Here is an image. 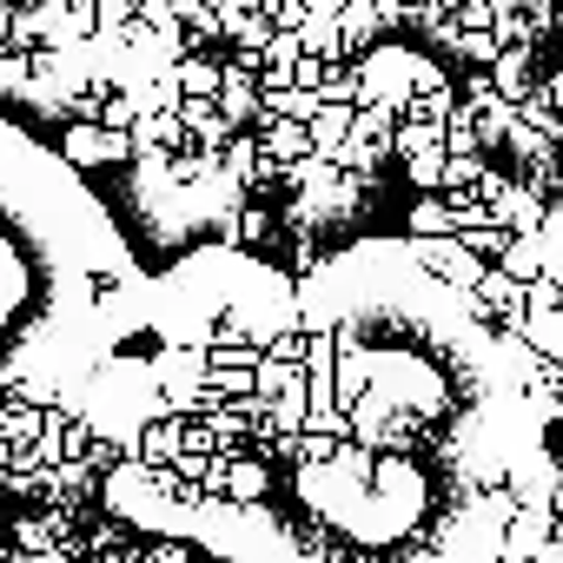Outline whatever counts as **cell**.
<instances>
[{
  "mask_svg": "<svg viewBox=\"0 0 563 563\" xmlns=\"http://www.w3.org/2000/svg\"><path fill=\"white\" fill-rule=\"evenodd\" d=\"M0 477H8V471H0Z\"/></svg>",
  "mask_w": 563,
  "mask_h": 563,
  "instance_id": "obj_8",
  "label": "cell"
},
{
  "mask_svg": "<svg viewBox=\"0 0 563 563\" xmlns=\"http://www.w3.org/2000/svg\"><path fill=\"white\" fill-rule=\"evenodd\" d=\"M153 563H192V550H186V537H166V543L153 550Z\"/></svg>",
  "mask_w": 563,
  "mask_h": 563,
  "instance_id": "obj_6",
  "label": "cell"
},
{
  "mask_svg": "<svg viewBox=\"0 0 563 563\" xmlns=\"http://www.w3.org/2000/svg\"><path fill=\"white\" fill-rule=\"evenodd\" d=\"M179 451H186V411H159V418L140 424L133 457H146V464H179Z\"/></svg>",
  "mask_w": 563,
  "mask_h": 563,
  "instance_id": "obj_4",
  "label": "cell"
},
{
  "mask_svg": "<svg viewBox=\"0 0 563 563\" xmlns=\"http://www.w3.org/2000/svg\"><path fill=\"white\" fill-rule=\"evenodd\" d=\"M27 563H80V550L74 543H54V550H34Z\"/></svg>",
  "mask_w": 563,
  "mask_h": 563,
  "instance_id": "obj_7",
  "label": "cell"
},
{
  "mask_svg": "<svg viewBox=\"0 0 563 563\" xmlns=\"http://www.w3.org/2000/svg\"><path fill=\"white\" fill-rule=\"evenodd\" d=\"M225 497L232 504H265L272 497V464L258 457V451H225Z\"/></svg>",
  "mask_w": 563,
  "mask_h": 563,
  "instance_id": "obj_3",
  "label": "cell"
},
{
  "mask_svg": "<svg viewBox=\"0 0 563 563\" xmlns=\"http://www.w3.org/2000/svg\"><path fill=\"white\" fill-rule=\"evenodd\" d=\"M126 278V252L74 166L0 120V345L8 378L54 372L74 306H100Z\"/></svg>",
  "mask_w": 563,
  "mask_h": 563,
  "instance_id": "obj_1",
  "label": "cell"
},
{
  "mask_svg": "<svg viewBox=\"0 0 563 563\" xmlns=\"http://www.w3.org/2000/svg\"><path fill=\"white\" fill-rule=\"evenodd\" d=\"M537 272H543L550 286L563 292V212H556V219L543 225V245H537Z\"/></svg>",
  "mask_w": 563,
  "mask_h": 563,
  "instance_id": "obj_5",
  "label": "cell"
},
{
  "mask_svg": "<svg viewBox=\"0 0 563 563\" xmlns=\"http://www.w3.org/2000/svg\"><path fill=\"white\" fill-rule=\"evenodd\" d=\"M74 517L80 510H67V504H41V510H21L8 530H14V550H54V543H74L80 530H74Z\"/></svg>",
  "mask_w": 563,
  "mask_h": 563,
  "instance_id": "obj_2",
  "label": "cell"
}]
</instances>
